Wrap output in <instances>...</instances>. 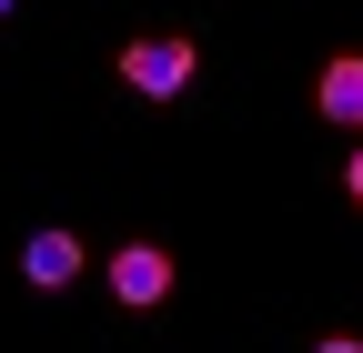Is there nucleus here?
Segmentation results:
<instances>
[{
  "label": "nucleus",
  "mask_w": 363,
  "mask_h": 353,
  "mask_svg": "<svg viewBox=\"0 0 363 353\" xmlns=\"http://www.w3.org/2000/svg\"><path fill=\"white\" fill-rule=\"evenodd\" d=\"M192 71H202V51H192L182 30H152V40H131V51H121V81H131L142 101H182V91H192Z\"/></svg>",
  "instance_id": "nucleus-1"
},
{
  "label": "nucleus",
  "mask_w": 363,
  "mask_h": 353,
  "mask_svg": "<svg viewBox=\"0 0 363 353\" xmlns=\"http://www.w3.org/2000/svg\"><path fill=\"white\" fill-rule=\"evenodd\" d=\"M111 293L131 303V313H152V303L172 293V252H162V242H121V252H111Z\"/></svg>",
  "instance_id": "nucleus-2"
},
{
  "label": "nucleus",
  "mask_w": 363,
  "mask_h": 353,
  "mask_svg": "<svg viewBox=\"0 0 363 353\" xmlns=\"http://www.w3.org/2000/svg\"><path fill=\"white\" fill-rule=\"evenodd\" d=\"M313 111H323V121H343V131H363V51L323 61V81H313Z\"/></svg>",
  "instance_id": "nucleus-3"
},
{
  "label": "nucleus",
  "mask_w": 363,
  "mask_h": 353,
  "mask_svg": "<svg viewBox=\"0 0 363 353\" xmlns=\"http://www.w3.org/2000/svg\"><path fill=\"white\" fill-rule=\"evenodd\" d=\"M21 273H30L40 293H61V283H81V242H71L61 223H51V232H30V242H21Z\"/></svg>",
  "instance_id": "nucleus-4"
},
{
  "label": "nucleus",
  "mask_w": 363,
  "mask_h": 353,
  "mask_svg": "<svg viewBox=\"0 0 363 353\" xmlns=\"http://www.w3.org/2000/svg\"><path fill=\"white\" fill-rule=\"evenodd\" d=\"M343 192H353V202H363V152H353V162H343Z\"/></svg>",
  "instance_id": "nucleus-5"
},
{
  "label": "nucleus",
  "mask_w": 363,
  "mask_h": 353,
  "mask_svg": "<svg viewBox=\"0 0 363 353\" xmlns=\"http://www.w3.org/2000/svg\"><path fill=\"white\" fill-rule=\"evenodd\" d=\"M313 353H363V343H353V333H333V343H313Z\"/></svg>",
  "instance_id": "nucleus-6"
},
{
  "label": "nucleus",
  "mask_w": 363,
  "mask_h": 353,
  "mask_svg": "<svg viewBox=\"0 0 363 353\" xmlns=\"http://www.w3.org/2000/svg\"><path fill=\"white\" fill-rule=\"evenodd\" d=\"M0 11H11V0H0Z\"/></svg>",
  "instance_id": "nucleus-7"
}]
</instances>
